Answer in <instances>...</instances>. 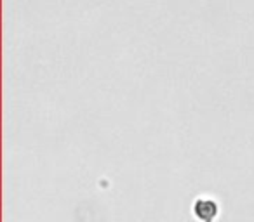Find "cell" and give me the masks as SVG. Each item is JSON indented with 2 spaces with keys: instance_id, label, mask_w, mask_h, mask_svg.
Segmentation results:
<instances>
[{
  "instance_id": "1",
  "label": "cell",
  "mask_w": 254,
  "mask_h": 222,
  "mask_svg": "<svg viewBox=\"0 0 254 222\" xmlns=\"http://www.w3.org/2000/svg\"><path fill=\"white\" fill-rule=\"evenodd\" d=\"M219 214H221V207L211 196H198L191 203V215L197 222H216Z\"/></svg>"
}]
</instances>
